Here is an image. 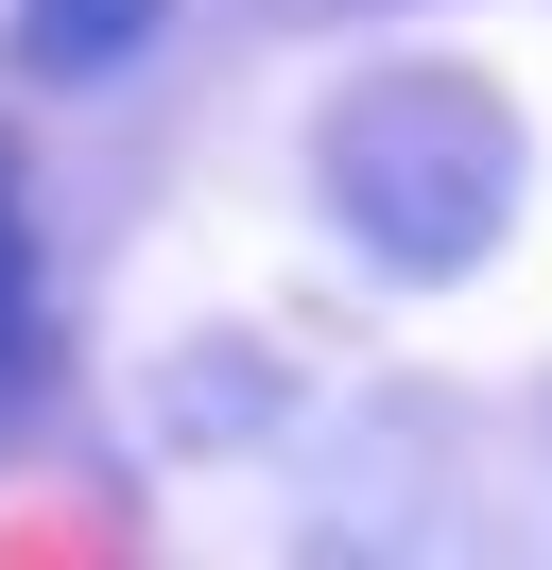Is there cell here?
Segmentation results:
<instances>
[{"label": "cell", "instance_id": "6da1fadb", "mask_svg": "<svg viewBox=\"0 0 552 570\" xmlns=\"http://www.w3.org/2000/svg\"><path fill=\"white\" fill-rule=\"evenodd\" d=\"M156 18L172 0H18V18H0V70L18 87H103L121 52H156Z\"/></svg>", "mask_w": 552, "mask_h": 570}, {"label": "cell", "instance_id": "7a4b0ae2", "mask_svg": "<svg viewBox=\"0 0 552 570\" xmlns=\"http://www.w3.org/2000/svg\"><path fill=\"white\" fill-rule=\"evenodd\" d=\"M34 397V190H18V139H0V415Z\"/></svg>", "mask_w": 552, "mask_h": 570}]
</instances>
